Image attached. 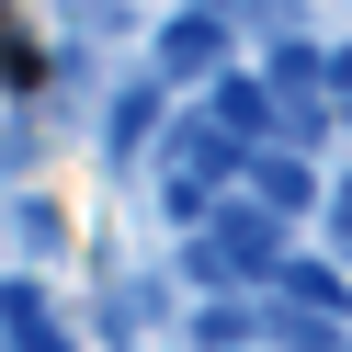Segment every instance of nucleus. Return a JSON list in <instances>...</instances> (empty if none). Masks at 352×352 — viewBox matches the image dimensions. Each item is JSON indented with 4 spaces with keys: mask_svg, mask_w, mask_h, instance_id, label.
<instances>
[{
    "mask_svg": "<svg viewBox=\"0 0 352 352\" xmlns=\"http://www.w3.org/2000/svg\"><path fill=\"white\" fill-rule=\"evenodd\" d=\"M216 69H228V23H216V12H193V0H182V12H170V23H160V46H148V80H160V91H170V80H216Z\"/></svg>",
    "mask_w": 352,
    "mask_h": 352,
    "instance_id": "4",
    "label": "nucleus"
},
{
    "mask_svg": "<svg viewBox=\"0 0 352 352\" xmlns=\"http://www.w3.org/2000/svg\"><path fill=\"white\" fill-rule=\"evenodd\" d=\"M273 273H284V296H296V307H318V318L341 307V273H329V261H296V250H284Z\"/></svg>",
    "mask_w": 352,
    "mask_h": 352,
    "instance_id": "8",
    "label": "nucleus"
},
{
    "mask_svg": "<svg viewBox=\"0 0 352 352\" xmlns=\"http://www.w3.org/2000/svg\"><path fill=\"white\" fill-rule=\"evenodd\" d=\"M329 125H352V102H341V114H329Z\"/></svg>",
    "mask_w": 352,
    "mask_h": 352,
    "instance_id": "11",
    "label": "nucleus"
},
{
    "mask_svg": "<svg viewBox=\"0 0 352 352\" xmlns=\"http://www.w3.org/2000/svg\"><path fill=\"white\" fill-rule=\"evenodd\" d=\"M341 250H352V182H341Z\"/></svg>",
    "mask_w": 352,
    "mask_h": 352,
    "instance_id": "10",
    "label": "nucleus"
},
{
    "mask_svg": "<svg viewBox=\"0 0 352 352\" xmlns=\"http://www.w3.org/2000/svg\"><path fill=\"white\" fill-rule=\"evenodd\" d=\"M160 125H170V91L137 69V80L114 91V114H102V137H114V160H148V148H160Z\"/></svg>",
    "mask_w": 352,
    "mask_h": 352,
    "instance_id": "5",
    "label": "nucleus"
},
{
    "mask_svg": "<svg viewBox=\"0 0 352 352\" xmlns=\"http://www.w3.org/2000/svg\"><path fill=\"white\" fill-rule=\"evenodd\" d=\"M239 182L261 193V216H296L307 193H318V170H307L296 148H250V160H239Z\"/></svg>",
    "mask_w": 352,
    "mask_h": 352,
    "instance_id": "6",
    "label": "nucleus"
},
{
    "mask_svg": "<svg viewBox=\"0 0 352 352\" xmlns=\"http://www.w3.org/2000/svg\"><path fill=\"white\" fill-rule=\"evenodd\" d=\"M205 125H216L228 148H273V137H284V102L261 91V69H216V80H205Z\"/></svg>",
    "mask_w": 352,
    "mask_h": 352,
    "instance_id": "3",
    "label": "nucleus"
},
{
    "mask_svg": "<svg viewBox=\"0 0 352 352\" xmlns=\"http://www.w3.org/2000/svg\"><path fill=\"white\" fill-rule=\"evenodd\" d=\"M273 261H284V239H273L261 205H228L205 239H193V284H239V273H273Z\"/></svg>",
    "mask_w": 352,
    "mask_h": 352,
    "instance_id": "2",
    "label": "nucleus"
},
{
    "mask_svg": "<svg viewBox=\"0 0 352 352\" xmlns=\"http://www.w3.org/2000/svg\"><path fill=\"white\" fill-rule=\"evenodd\" d=\"M193 12H216V23H239V12H250V0H193Z\"/></svg>",
    "mask_w": 352,
    "mask_h": 352,
    "instance_id": "9",
    "label": "nucleus"
},
{
    "mask_svg": "<svg viewBox=\"0 0 352 352\" xmlns=\"http://www.w3.org/2000/svg\"><path fill=\"white\" fill-rule=\"evenodd\" d=\"M0 318H12V341H23V352H69V341L46 329V296H34V284H0Z\"/></svg>",
    "mask_w": 352,
    "mask_h": 352,
    "instance_id": "7",
    "label": "nucleus"
},
{
    "mask_svg": "<svg viewBox=\"0 0 352 352\" xmlns=\"http://www.w3.org/2000/svg\"><path fill=\"white\" fill-rule=\"evenodd\" d=\"M160 148H170V170H160L170 216H205V205H216V182H239V160H250V148H228V137H216L205 114H193V125H170Z\"/></svg>",
    "mask_w": 352,
    "mask_h": 352,
    "instance_id": "1",
    "label": "nucleus"
}]
</instances>
